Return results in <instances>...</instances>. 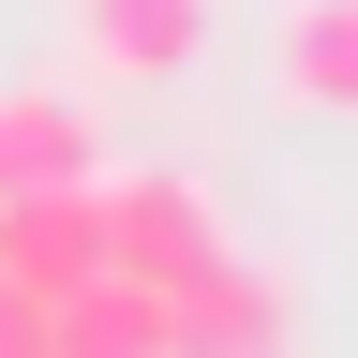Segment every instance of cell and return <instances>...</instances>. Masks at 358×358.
Wrapping results in <instances>:
<instances>
[{
	"mask_svg": "<svg viewBox=\"0 0 358 358\" xmlns=\"http://www.w3.org/2000/svg\"><path fill=\"white\" fill-rule=\"evenodd\" d=\"M0 284H15V299L105 284V224H90V194H15V209H0Z\"/></svg>",
	"mask_w": 358,
	"mask_h": 358,
	"instance_id": "cell-5",
	"label": "cell"
},
{
	"mask_svg": "<svg viewBox=\"0 0 358 358\" xmlns=\"http://www.w3.org/2000/svg\"><path fill=\"white\" fill-rule=\"evenodd\" d=\"M164 358H299V299L268 284L254 254H209L194 284L164 299Z\"/></svg>",
	"mask_w": 358,
	"mask_h": 358,
	"instance_id": "cell-2",
	"label": "cell"
},
{
	"mask_svg": "<svg viewBox=\"0 0 358 358\" xmlns=\"http://www.w3.org/2000/svg\"><path fill=\"white\" fill-rule=\"evenodd\" d=\"M209 15L224 0H75V60L105 90H164V75L209 60Z\"/></svg>",
	"mask_w": 358,
	"mask_h": 358,
	"instance_id": "cell-3",
	"label": "cell"
},
{
	"mask_svg": "<svg viewBox=\"0 0 358 358\" xmlns=\"http://www.w3.org/2000/svg\"><path fill=\"white\" fill-rule=\"evenodd\" d=\"M90 224H105V268L150 284V299H179V284L224 254L209 179H179V164H105V179H90Z\"/></svg>",
	"mask_w": 358,
	"mask_h": 358,
	"instance_id": "cell-1",
	"label": "cell"
},
{
	"mask_svg": "<svg viewBox=\"0 0 358 358\" xmlns=\"http://www.w3.org/2000/svg\"><path fill=\"white\" fill-rule=\"evenodd\" d=\"M45 358H164V299L150 284H75V299H45Z\"/></svg>",
	"mask_w": 358,
	"mask_h": 358,
	"instance_id": "cell-7",
	"label": "cell"
},
{
	"mask_svg": "<svg viewBox=\"0 0 358 358\" xmlns=\"http://www.w3.org/2000/svg\"><path fill=\"white\" fill-rule=\"evenodd\" d=\"M105 179V120L75 90H0V209L15 194H90Z\"/></svg>",
	"mask_w": 358,
	"mask_h": 358,
	"instance_id": "cell-4",
	"label": "cell"
},
{
	"mask_svg": "<svg viewBox=\"0 0 358 358\" xmlns=\"http://www.w3.org/2000/svg\"><path fill=\"white\" fill-rule=\"evenodd\" d=\"M268 90L299 120H358V0H284L268 30Z\"/></svg>",
	"mask_w": 358,
	"mask_h": 358,
	"instance_id": "cell-6",
	"label": "cell"
},
{
	"mask_svg": "<svg viewBox=\"0 0 358 358\" xmlns=\"http://www.w3.org/2000/svg\"><path fill=\"white\" fill-rule=\"evenodd\" d=\"M0 358H45V299H15V284H0Z\"/></svg>",
	"mask_w": 358,
	"mask_h": 358,
	"instance_id": "cell-8",
	"label": "cell"
}]
</instances>
